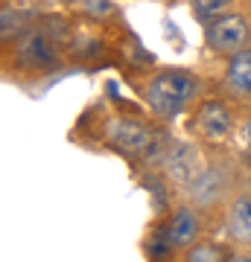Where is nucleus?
Wrapping results in <instances>:
<instances>
[{"instance_id":"1","label":"nucleus","mask_w":251,"mask_h":262,"mask_svg":"<svg viewBox=\"0 0 251 262\" xmlns=\"http://www.w3.org/2000/svg\"><path fill=\"white\" fill-rule=\"evenodd\" d=\"M202 82L199 76L181 67H167L158 70L146 84H143V102L155 117L161 120H176L199 99Z\"/></svg>"},{"instance_id":"2","label":"nucleus","mask_w":251,"mask_h":262,"mask_svg":"<svg viewBox=\"0 0 251 262\" xmlns=\"http://www.w3.org/2000/svg\"><path fill=\"white\" fill-rule=\"evenodd\" d=\"M103 137L114 151H120L131 160H149L152 155L161 158L164 149H167L164 134L155 125H149L138 117H126V114H117L105 122Z\"/></svg>"},{"instance_id":"3","label":"nucleus","mask_w":251,"mask_h":262,"mask_svg":"<svg viewBox=\"0 0 251 262\" xmlns=\"http://www.w3.org/2000/svg\"><path fill=\"white\" fill-rule=\"evenodd\" d=\"M12 64L21 73H47L59 64V50L47 27H27L12 38Z\"/></svg>"},{"instance_id":"4","label":"nucleus","mask_w":251,"mask_h":262,"mask_svg":"<svg viewBox=\"0 0 251 262\" xmlns=\"http://www.w3.org/2000/svg\"><path fill=\"white\" fill-rule=\"evenodd\" d=\"M205 166H207V158L202 155V149L184 140L169 143L164 149V155L158 158V175L167 181L169 187H178V189L190 187L202 175Z\"/></svg>"},{"instance_id":"5","label":"nucleus","mask_w":251,"mask_h":262,"mask_svg":"<svg viewBox=\"0 0 251 262\" xmlns=\"http://www.w3.org/2000/svg\"><path fill=\"white\" fill-rule=\"evenodd\" d=\"M187 201L193 207H199L202 213H214L225 201H231V172L228 163L222 160H207V166L202 169V175L184 189Z\"/></svg>"},{"instance_id":"6","label":"nucleus","mask_w":251,"mask_h":262,"mask_svg":"<svg viewBox=\"0 0 251 262\" xmlns=\"http://www.w3.org/2000/svg\"><path fill=\"white\" fill-rule=\"evenodd\" d=\"M205 44L214 56H237L251 44V20L240 12H225L219 18L207 20Z\"/></svg>"},{"instance_id":"7","label":"nucleus","mask_w":251,"mask_h":262,"mask_svg":"<svg viewBox=\"0 0 251 262\" xmlns=\"http://www.w3.org/2000/svg\"><path fill=\"white\" fill-rule=\"evenodd\" d=\"M190 128H193V134H199L207 143H222L237 128V114L222 99H205L196 108L193 120H190Z\"/></svg>"},{"instance_id":"8","label":"nucleus","mask_w":251,"mask_h":262,"mask_svg":"<svg viewBox=\"0 0 251 262\" xmlns=\"http://www.w3.org/2000/svg\"><path fill=\"white\" fill-rule=\"evenodd\" d=\"M164 239H167L172 253H184L190 245L202 239V210L190 201L172 207L167 225H164Z\"/></svg>"},{"instance_id":"9","label":"nucleus","mask_w":251,"mask_h":262,"mask_svg":"<svg viewBox=\"0 0 251 262\" xmlns=\"http://www.w3.org/2000/svg\"><path fill=\"white\" fill-rule=\"evenodd\" d=\"M225 233L234 245L251 248V189H237L225 207Z\"/></svg>"},{"instance_id":"10","label":"nucleus","mask_w":251,"mask_h":262,"mask_svg":"<svg viewBox=\"0 0 251 262\" xmlns=\"http://www.w3.org/2000/svg\"><path fill=\"white\" fill-rule=\"evenodd\" d=\"M225 88L237 99H251V47L231 56L228 70H225Z\"/></svg>"},{"instance_id":"11","label":"nucleus","mask_w":251,"mask_h":262,"mask_svg":"<svg viewBox=\"0 0 251 262\" xmlns=\"http://www.w3.org/2000/svg\"><path fill=\"white\" fill-rule=\"evenodd\" d=\"M231 253H225V248L219 242H210V239H199L196 245H190L184 253H181V262H228Z\"/></svg>"},{"instance_id":"12","label":"nucleus","mask_w":251,"mask_h":262,"mask_svg":"<svg viewBox=\"0 0 251 262\" xmlns=\"http://www.w3.org/2000/svg\"><path fill=\"white\" fill-rule=\"evenodd\" d=\"M76 9L91 20H111L117 15V3L114 0H73Z\"/></svg>"},{"instance_id":"13","label":"nucleus","mask_w":251,"mask_h":262,"mask_svg":"<svg viewBox=\"0 0 251 262\" xmlns=\"http://www.w3.org/2000/svg\"><path fill=\"white\" fill-rule=\"evenodd\" d=\"M231 3L234 0H193L190 6H193V18L199 20V24H207V20L225 15V9H228Z\"/></svg>"},{"instance_id":"14","label":"nucleus","mask_w":251,"mask_h":262,"mask_svg":"<svg viewBox=\"0 0 251 262\" xmlns=\"http://www.w3.org/2000/svg\"><path fill=\"white\" fill-rule=\"evenodd\" d=\"M21 20H18V9L12 6H3V44H9L15 35H21Z\"/></svg>"},{"instance_id":"15","label":"nucleus","mask_w":251,"mask_h":262,"mask_svg":"<svg viewBox=\"0 0 251 262\" xmlns=\"http://www.w3.org/2000/svg\"><path fill=\"white\" fill-rule=\"evenodd\" d=\"M228 262H251V253L237 251V253H231V256H228Z\"/></svg>"},{"instance_id":"16","label":"nucleus","mask_w":251,"mask_h":262,"mask_svg":"<svg viewBox=\"0 0 251 262\" xmlns=\"http://www.w3.org/2000/svg\"><path fill=\"white\" fill-rule=\"evenodd\" d=\"M248 163H251V140H248Z\"/></svg>"}]
</instances>
